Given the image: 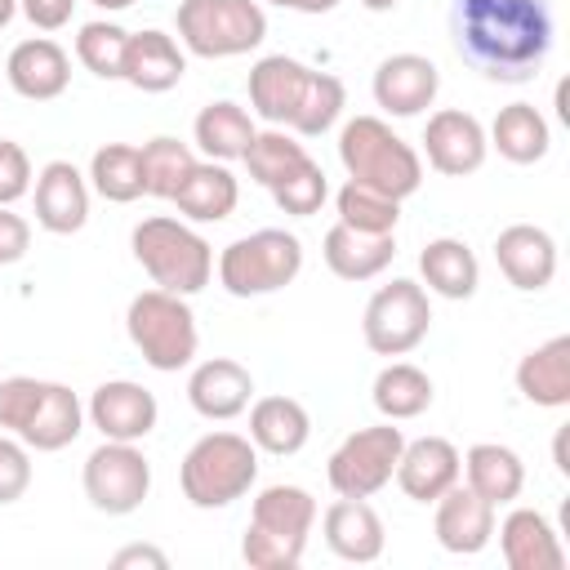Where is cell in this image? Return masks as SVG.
Listing matches in <instances>:
<instances>
[{"label": "cell", "instance_id": "44dd1931", "mask_svg": "<svg viewBox=\"0 0 570 570\" xmlns=\"http://www.w3.org/2000/svg\"><path fill=\"white\" fill-rule=\"evenodd\" d=\"M499 548L508 570H561L566 548L552 530V521L534 508H512L499 525Z\"/></svg>", "mask_w": 570, "mask_h": 570}, {"label": "cell", "instance_id": "816d5d0a", "mask_svg": "<svg viewBox=\"0 0 570 570\" xmlns=\"http://www.w3.org/2000/svg\"><path fill=\"white\" fill-rule=\"evenodd\" d=\"M361 4H365L370 13H387V9H396L401 0H361Z\"/></svg>", "mask_w": 570, "mask_h": 570}, {"label": "cell", "instance_id": "836d02e7", "mask_svg": "<svg viewBox=\"0 0 570 570\" xmlns=\"http://www.w3.org/2000/svg\"><path fill=\"white\" fill-rule=\"evenodd\" d=\"M428 405H432V379L419 365L392 361V365L379 370V379H374V410L383 419H392V423L419 419Z\"/></svg>", "mask_w": 570, "mask_h": 570}, {"label": "cell", "instance_id": "52a82bcc", "mask_svg": "<svg viewBox=\"0 0 570 570\" xmlns=\"http://www.w3.org/2000/svg\"><path fill=\"white\" fill-rule=\"evenodd\" d=\"M303 272V245L294 232L263 227L240 240H232L218 254V281L232 298H258L285 289Z\"/></svg>", "mask_w": 570, "mask_h": 570}, {"label": "cell", "instance_id": "d6a6232c", "mask_svg": "<svg viewBox=\"0 0 570 570\" xmlns=\"http://www.w3.org/2000/svg\"><path fill=\"white\" fill-rule=\"evenodd\" d=\"M196 147L209 156V160H240L245 156V147L254 142V120H249V111L245 107H236V102H227V98H218V102H209V107H200V116H196Z\"/></svg>", "mask_w": 570, "mask_h": 570}, {"label": "cell", "instance_id": "83f0119b", "mask_svg": "<svg viewBox=\"0 0 570 570\" xmlns=\"http://www.w3.org/2000/svg\"><path fill=\"white\" fill-rule=\"evenodd\" d=\"M485 142H490L503 160H512V165H534V160L548 156L552 129H548V120H543L539 107H530V102H508V107H499V116H494Z\"/></svg>", "mask_w": 570, "mask_h": 570}, {"label": "cell", "instance_id": "4fadbf2b", "mask_svg": "<svg viewBox=\"0 0 570 570\" xmlns=\"http://www.w3.org/2000/svg\"><path fill=\"white\" fill-rule=\"evenodd\" d=\"M160 419L156 396L142 383L111 379L98 383L89 396V423L102 432V441H142Z\"/></svg>", "mask_w": 570, "mask_h": 570}, {"label": "cell", "instance_id": "ab89813d", "mask_svg": "<svg viewBox=\"0 0 570 570\" xmlns=\"http://www.w3.org/2000/svg\"><path fill=\"white\" fill-rule=\"evenodd\" d=\"M125 45L129 31L116 22H85L76 36V58L98 76V80H120L125 71Z\"/></svg>", "mask_w": 570, "mask_h": 570}, {"label": "cell", "instance_id": "7bdbcfd3", "mask_svg": "<svg viewBox=\"0 0 570 570\" xmlns=\"http://www.w3.org/2000/svg\"><path fill=\"white\" fill-rule=\"evenodd\" d=\"M31 485V454L18 436H0V503H18Z\"/></svg>", "mask_w": 570, "mask_h": 570}, {"label": "cell", "instance_id": "ffe728a7", "mask_svg": "<svg viewBox=\"0 0 570 570\" xmlns=\"http://www.w3.org/2000/svg\"><path fill=\"white\" fill-rule=\"evenodd\" d=\"M4 76H9L13 94H22L31 102H49V98L67 94V85H71V58L49 36H36V40L13 45L9 62H4Z\"/></svg>", "mask_w": 570, "mask_h": 570}, {"label": "cell", "instance_id": "9c48e42d", "mask_svg": "<svg viewBox=\"0 0 570 570\" xmlns=\"http://www.w3.org/2000/svg\"><path fill=\"white\" fill-rule=\"evenodd\" d=\"M401 445H405V436H401V428H392V419L374 423V428H356L352 436H343V445L330 454V468H325L334 494H347V499L379 494L396 472Z\"/></svg>", "mask_w": 570, "mask_h": 570}, {"label": "cell", "instance_id": "bcb514c9", "mask_svg": "<svg viewBox=\"0 0 570 570\" xmlns=\"http://www.w3.org/2000/svg\"><path fill=\"white\" fill-rule=\"evenodd\" d=\"M18 9L27 13L31 27H40V31H58V27L71 22L76 0H18Z\"/></svg>", "mask_w": 570, "mask_h": 570}, {"label": "cell", "instance_id": "8992f818", "mask_svg": "<svg viewBox=\"0 0 570 570\" xmlns=\"http://www.w3.org/2000/svg\"><path fill=\"white\" fill-rule=\"evenodd\" d=\"M125 330H129V343L142 352V361L160 374H174V370L191 365L196 343H200L187 298L169 294V289L134 294V303L125 312Z\"/></svg>", "mask_w": 570, "mask_h": 570}, {"label": "cell", "instance_id": "d6986e66", "mask_svg": "<svg viewBox=\"0 0 570 570\" xmlns=\"http://www.w3.org/2000/svg\"><path fill=\"white\" fill-rule=\"evenodd\" d=\"M249 396H254V379L240 361L232 356H214V361H200L187 379V401L200 419H236L249 410Z\"/></svg>", "mask_w": 570, "mask_h": 570}, {"label": "cell", "instance_id": "8fae6325", "mask_svg": "<svg viewBox=\"0 0 570 570\" xmlns=\"http://www.w3.org/2000/svg\"><path fill=\"white\" fill-rule=\"evenodd\" d=\"M151 490V463L134 441H102L85 459V499L107 517H129Z\"/></svg>", "mask_w": 570, "mask_h": 570}, {"label": "cell", "instance_id": "8d00e7d4", "mask_svg": "<svg viewBox=\"0 0 570 570\" xmlns=\"http://www.w3.org/2000/svg\"><path fill=\"white\" fill-rule=\"evenodd\" d=\"M138 151H142V187H147V196L174 200V191L183 187V178H187L191 165H196L191 147L178 142V138H165V134H160V138L142 142Z\"/></svg>", "mask_w": 570, "mask_h": 570}, {"label": "cell", "instance_id": "3957f363", "mask_svg": "<svg viewBox=\"0 0 570 570\" xmlns=\"http://www.w3.org/2000/svg\"><path fill=\"white\" fill-rule=\"evenodd\" d=\"M338 160H343L352 183H365V187H374V191H383L392 200L414 196L419 183H423L419 151L401 134H392V125L379 120V116H356V120L343 125Z\"/></svg>", "mask_w": 570, "mask_h": 570}, {"label": "cell", "instance_id": "ba28073f", "mask_svg": "<svg viewBox=\"0 0 570 570\" xmlns=\"http://www.w3.org/2000/svg\"><path fill=\"white\" fill-rule=\"evenodd\" d=\"M178 36L196 58H236L263 45L267 13L258 0H183Z\"/></svg>", "mask_w": 570, "mask_h": 570}, {"label": "cell", "instance_id": "7c38bea8", "mask_svg": "<svg viewBox=\"0 0 570 570\" xmlns=\"http://www.w3.org/2000/svg\"><path fill=\"white\" fill-rule=\"evenodd\" d=\"M423 151H428V165L445 178H463V174H476L485 165V129L472 111H459V107H445V111H432L428 125H423Z\"/></svg>", "mask_w": 570, "mask_h": 570}, {"label": "cell", "instance_id": "5bb4252c", "mask_svg": "<svg viewBox=\"0 0 570 570\" xmlns=\"http://www.w3.org/2000/svg\"><path fill=\"white\" fill-rule=\"evenodd\" d=\"M494 263L508 276V285L525 294L548 289L557 276V240L534 223H512L494 236Z\"/></svg>", "mask_w": 570, "mask_h": 570}, {"label": "cell", "instance_id": "4dcf8cb0", "mask_svg": "<svg viewBox=\"0 0 570 570\" xmlns=\"http://www.w3.org/2000/svg\"><path fill=\"white\" fill-rule=\"evenodd\" d=\"M80 423H85V410H80L76 392L67 383H45V396H40L31 423L18 432V441L27 450H45L49 454V450L71 445L80 436Z\"/></svg>", "mask_w": 570, "mask_h": 570}, {"label": "cell", "instance_id": "60d3db41", "mask_svg": "<svg viewBox=\"0 0 570 570\" xmlns=\"http://www.w3.org/2000/svg\"><path fill=\"white\" fill-rule=\"evenodd\" d=\"M267 191H272V200H276L285 214H294V218H312V214L325 205L330 183H325V169L307 156L298 169H289V174H285L281 183H272Z\"/></svg>", "mask_w": 570, "mask_h": 570}, {"label": "cell", "instance_id": "74e56055", "mask_svg": "<svg viewBox=\"0 0 570 570\" xmlns=\"http://www.w3.org/2000/svg\"><path fill=\"white\" fill-rule=\"evenodd\" d=\"M334 205H338V223H347L356 232H374V236L396 232V218H401V200H392L365 183H352V178L338 187Z\"/></svg>", "mask_w": 570, "mask_h": 570}, {"label": "cell", "instance_id": "f6af8a7d", "mask_svg": "<svg viewBox=\"0 0 570 570\" xmlns=\"http://www.w3.org/2000/svg\"><path fill=\"white\" fill-rule=\"evenodd\" d=\"M27 245H31V227H27V218H18L9 205H0V267L18 263V258L27 254Z\"/></svg>", "mask_w": 570, "mask_h": 570}, {"label": "cell", "instance_id": "7a4b0ae2", "mask_svg": "<svg viewBox=\"0 0 570 570\" xmlns=\"http://www.w3.org/2000/svg\"><path fill=\"white\" fill-rule=\"evenodd\" d=\"M316 521V499L303 485H267L254 499L240 557L249 570H294Z\"/></svg>", "mask_w": 570, "mask_h": 570}, {"label": "cell", "instance_id": "6da1fadb", "mask_svg": "<svg viewBox=\"0 0 570 570\" xmlns=\"http://www.w3.org/2000/svg\"><path fill=\"white\" fill-rule=\"evenodd\" d=\"M459 53L490 80H530L552 49L548 0H454L450 13Z\"/></svg>", "mask_w": 570, "mask_h": 570}, {"label": "cell", "instance_id": "ee69618b", "mask_svg": "<svg viewBox=\"0 0 570 570\" xmlns=\"http://www.w3.org/2000/svg\"><path fill=\"white\" fill-rule=\"evenodd\" d=\"M31 191V160L18 142L0 138V205H13Z\"/></svg>", "mask_w": 570, "mask_h": 570}, {"label": "cell", "instance_id": "5b68a950", "mask_svg": "<svg viewBox=\"0 0 570 570\" xmlns=\"http://www.w3.org/2000/svg\"><path fill=\"white\" fill-rule=\"evenodd\" d=\"M258 476V450L249 436L236 432H205L178 468L183 494L191 508H227L236 503Z\"/></svg>", "mask_w": 570, "mask_h": 570}, {"label": "cell", "instance_id": "277c9868", "mask_svg": "<svg viewBox=\"0 0 570 570\" xmlns=\"http://www.w3.org/2000/svg\"><path fill=\"white\" fill-rule=\"evenodd\" d=\"M134 258L142 263V272L156 281V289L169 294H200L214 276V249L200 232H191L178 218H142L134 227Z\"/></svg>", "mask_w": 570, "mask_h": 570}, {"label": "cell", "instance_id": "d4e9b609", "mask_svg": "<svg viewBox=\"0 0 570 570\" xmlns=\"http://www.w3.org/2000/svg\"><path fill=\"white\" fill-rule=\"evenodd\" d=\"M517 392L543 410L570 405V334H557V338H548L521 356Z\"/></svg>", "mask_w": 570, "mask_h": 570}, {"label": "cell", "instance_id": "f907efd6", "mask_svg": "<svg viewBox=\"0 0 570 570\" xmlns=\"http://www.w3.org/2000/svg\"><path fill=\"white\" fill-rule=\"evenodd\" d=\"M13 13H18V0H0V31L13 22Z\"/></svg>", "mask_w": 570, "mask_h": 570}, {"label": "cell", "instance_id": "b9f144b4", "mask_svg": "<svg viewBox=\"0 0 570 570\" xmlns=\"http://www.w3.org/2000/svg\"><path fill=\"white\" fill-rule=\"evenodd\" d=\"M40 396H45V379H27V374L0 379V428H9L18 436L31 423Z\"/></svg>", "mask_w": 570, "mask_h": 570}, {"label": "cell", "instance_id": "30bf717a", "mask_svg": "<svg viewBox=\"0 0 570 570\" xmlns=\"http://www.w3.org/2000/svg\"><path fill=\"white\" fill-rule=\"evenodd\" d=\"M428 325H432V307H428V294L423 285L396 276L392 285H379L374 298L365 303V343L370 352L379 356H405L414 352L423 338H428Z\"/></svg>", "mask_w": 570, "mask_h": 570}, {"label": "cell", "instance_id": "4316f807", "mask_svg": "<svg viewBox=\"0 0 570 570\" xmlns=\"http://www.w3.org/2000/svg\"><path fill=\"white\" fill-rule=\"evenodd\" d=\"M240 200L236 174L223 160H196L191 174L183 178V187L174 191V205L183 218L191 223H223Z\"/></svg>", "mask_w": 570, "mask_h": 570}, {"label": "cell", "instance_id": "2e32d148", "mask_svg": "<svg viewBox=\"0 0 570 570\" xmlns=\"http://www.w3.org/2000/svg\"><path fill=\"white\" fill-rule=\"evenodd\" d=\"M392 476L414 503H436L463 476V459L445 436H423V441L401 445V459H396Z\"/></svg>", "mask_w": 570, "mask_h": 570}, {"label": "cell", "instance_id": "484cf974", "mask_svg": "<svg viewBox=\"0 0 570 570\" xmlns=\"http://www.w3.org/2000/svg\"><path fill=\"white\" fill-rule=\"evenodd\" d=\"M325 267L343 281H370L379 276L392 258H396V236H374V232H356L347 223H334L325 232Z\"/></svg>", "mask_w": 570, "mask_h": 570}, {"label": "cell", "instance_id": "d590c367", "mask_svg": "<svg viewBox=\"0 0 570 570\" xmlns=\"http://www.w3.org/2000/svg\"><path fill=\"white\" fill-rule=\"evenodd\" d=\"M343 107H347L343 80L330 76V71H312L307 85H303V98H298V111H294L289 129L303 134V138H316V134H325L343 116Z\"/></svg>", "mask_w": 570, "mask_h": 570}, {"label": "cell", "instance_id": "7402d4cb", "mask_svg": "<svg viewBox=\"0 0 570 570\" xmlns=\"http://www.w3.org/2000/svg\"><path fill=\"white\" fill-rule=\"evenodd\" d=\"M307 76H312V67H303L298 58H285V53L258 58L249 67V107L267 125H289L294 111H298V98H303Z\"/></svg>", "mask_w": 570, "mask_h": 570}, {"label": "cell", "instance_id": "cb8c5ba5", "mask_svg": "<svg viewBox=\"0 0 570 570\" xmlns=\"http://www.w3.org/2000/svg\"><path fill=\"white\" fill-rule=\"evenodd\" d=\"M187 71V58L183 49L174 45V36L147 27V31H129V45H125V71L120 80H129L134 89L142 94H165L183 80Z\"/></svg>", "mask_w": 570, "mask_h": 570}, {"label": "cell", "instance_id": "f35d334b", "mask_svg": "<svg viewBox=\"0 0 570 570\" xmlns=\"http://www.w3.org/2000/svg\"><path fill=\"white\" fill-rule=\"evenodd\" d=\"M240 160L249 165V178H254V183L272 187V183H281L289 169H298V165L307 160V147H303L294 134H285V129L276 125V129L254 134V142L245 147V156H240Z\"/></svg>", "mask_w": 570, "mask_h": 570}, {"label": "cell", "instance_id": "ac0fdd59", "mask_svg": "<svg viewBox=\"0 0 570 570\" xmlns=\"http://www.w3.org/2000/svg\"><path fill=\"white\" fill-rule=\"evenodd\" d=\"M436 543L454 557H472L494 539V503H485L476 490L468 485H450L436 499Z\"/></svg>", "mask_w": 570, "mask_h": 570}, {"label": "cell", "instance_id": "f1b7e54d", "mask_svg": "<svg viewBox=\"0 0 570 570\" xmlns=\"http://www.w3.org/2000/svg\"><path fill=\"white\" fill-rule=\"evenodd\" d=\"M463 472H468V490H476L494 508L512 503L525 490V463H521V454L508 450V445H499V441L472 445L468 459H463Z\"/></svg>", "mask_w": 570, "mask_h": 570}, {"label": "cell", "instance_id": "603a6c76", "mask_svg": "<svg viewBox=\"0 0 570 570\" xmlns=\"http://www.w3.org/2000/svg\"><path fill=\"white\" fill-rule=\"evenodd\" d=\"M321 530H325L330 552L343 557V561L365 566V561H379V557H383V521H379V512H374L365 499L338 494V499L325 508Z\"/></svg>", "mask_w": 570, "mask_h": 570}, {"label": "cell", "instance_id": "f546056e", "mask_svg": "<svg viewBox=\"0 0 570 570\" xmlns=\"http://www.w3.org/2000/svg\"><path fill=\"white\" fill-rule=\"evenodd\" d=\"M312 436V419L294 396H263L249 410V441L267 454H298Z\"/></svg>", "mask_w": 570, "mask_h": 570}, {"label": "cell", "instance_id": "681fc988", "mask_svg": "<svg viewBox=\"0 0 570 570\" xmlns=\"http://www.w3.org/2000/svg\"><path fill=\"white\" fill-rule=\"evenodd\" d=\"M552 459H557V472H570V463H566V428H561L557 441H552Z\"/></svg>", "mask_w": 570, "mask_h": 570}, {"label": "cell", "instance_id": "e575fe53", "mask_svg": "<svg viewBox=\"0 0 570 570\" xmlns=\"http://www.w3.org/2000/svg\"><path fill=\"white\" fill-rule=\"evenodd\" d=\"M89 178H94V191L111 205H129L138 196H147L142 187V151L134 142H107L94 151L89 160Z\"/></svg>", "mask_w": 570, "mask_h": 570}, {"label": "cell", "instance_id": "c3c4849f", "mask_svg": "<svg viewBox=\"0 0 570 570\" xmlns=\"http://www.w3.org/2000/svg\"><path fill=\"white\" fill-rule=\"evenodd\" d=\"M281 9H298V13H330L338 0H272Z\"/></svg>", "mask_w": 570, "mask_h": 570}, {"label": "cell", "instance_id": "f5cc1de1", "mask_svg": "<svg viewBox=\"0 0 570 570\" xmlns=\"http://www.w3.org/2000/svg\"><path fill=\"white\" fill-rule=\"evenodd\" d=\"M94 4H98V9H129L134 0H94Z\"/></svg>", "mask_w": 570, "mask_h": 570}, {"label": "cell", "instance_id": "1f68e13d", "mask_svg": "<svg viewBox=\"0 0 570 570\" xmlns=\"http://www.w3.org/2000/svg\"><path fill=\"white\" fill-rule=\"evenodd\" d=\"M419 272H423L428 289L441 294V298H472L476 294V281H481L476 254L463 240H454V236L428 240L423 254H419Z\"/></svg>", "mask_w": 570, "mask_h": 570}, {"label": "cell", "instance_id": "7dc6e473", "mask_svg": "<svg viewBox=\"0 0 570 570\" xmlns=\"http://www.w3.org/2000/svg\"><path fill=\"white\" fill-rule=\"evenodd\" d=\"M111 566H116V570H134V566L165 570V566H169V557H165L160 548H151V543H129V548H120V552L111 557Z\"/></svg>", "mask_w": 570, "mask_h": 570}, {"label": "cell", "instance_id": "e0dca14e", "mask_svg": "<svg viewBox=\"0 0 570 570\" xmlns=\"http://www.w3.org/2000/svg\"><path fill=\"white\" fill-rule=\"evenodd\" d=\"M89 218V187L71 160H49L36 174V223L53 236L80 232Z\"/></svg>", "mask_w": 570, "mask_h": 570}, {"label": "cell", "instance_id": "9a60e30c", "mask_svg": "<svg viewBox=\"0 0 570 570\" xmlns=\"http://www.w3.org/2000/svg\"><path fill=\"white\" fill-rule=\"evenodd\" d=\"M441 89V71L423 53H392L374 71V102L387 116H419L432 107Z\"/></svg>", "mask_w": 570, "mask_h": 570}]
</instances>
